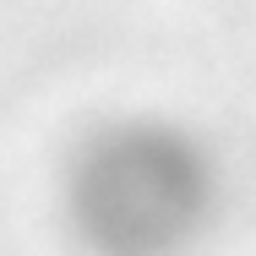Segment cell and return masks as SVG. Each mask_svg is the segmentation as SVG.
Instances as JSON below:
<instances>
[{"label":"cell","instance_id":"obj_1","mask_svg":"<svg viewBox=\"0 0 256 256\" xmlns=\"http://www.w3.org/2000/svg\"><path fill=\"white\" fill-rule=\"evenodd\" d=\"M207 207V169L174 131L120 126L76 158L71 212L104 256H169Z\"/></svg>","mask_w":256,"mask_h":256}]
</instances>
